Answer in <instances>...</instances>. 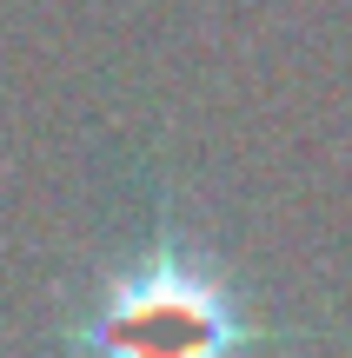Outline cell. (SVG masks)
Segmentation results:
<instances>
[{"mask_svg":"<svg viewBox=\"0 0 352 358\" xmlns=\"http://www.w3.org/2000/svg\"><path fill=\"white\" fill-rule=\"evenodd\" d=\"M253 338L220 279L186 266L180 252H153L120 272L80 325L93 358H233Z\"/></svg>","mask_w":352,"mask_h":358,"instance_id":"6da1fadb","label":"cell"}]
</instances>
